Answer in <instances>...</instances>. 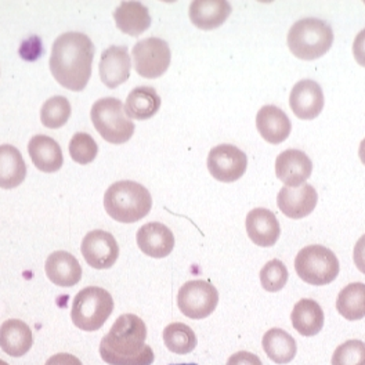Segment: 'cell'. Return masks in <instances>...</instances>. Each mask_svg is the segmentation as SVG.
Segmentation results:
<instances>
[{"label": "cell", "mask_w": 365, "mask_h": 365, "mask_svg": "<svg viewBox=\"0 0 365 365\" xmlns=\"http://www.w3.org/2000/svg\"><path fill=\"white\" fill-rule=\"evenodd\" d=\"M262 344L267 357L275 364H288L297 356V341L281 328L269 329L263 336Z\"/></svg>", "instance_id": "27"}, {"label": "cell", "mask_w": 365, "mask_h": 365, "mask_svg": "<svg viewBox=\"0 0 365 365\" xmlns=\"http://www.w3.org/2000/svg\"><path fill=\"white\" fill-rule=\"evenodd\" d=\"M288 277H289V273H288L287 266L278 259L270 260L260 270V282H262V287L267 292L281 291L287 285Z\"/></svg>", "instance_id": "32"}, {"label": "cell", "mask_w": 365, "mask_h": 365, "mask_svg": "<svg viewBox=\"0 0 365 365\" xmlns=\"http://www.w3.org/2000/svg\"><path fill=\"white\" fill-rule=\"evenodd\" d=\"M353 259H354V264L356 267L365 274V234L357 241L356 247H354V253H353Z\"/></svg>", "instance_id": "37"}, {"label": "cell", "mask_w": 365, "mask_h": 365, "mask_svg": "<svg viewBox=\"0 0 365 365\" xmlns=\"http://www.w3.org/2000/svg\"><path fill=\"white\" fill-rule=\"evenodd\" d=\"M332 365H365V343L351 339L336 347Z\"/></svg>", "instance_id": "33"}, {"label": "cell", "mask_w": 365, "mask_h": 365, "mask_svg": "<svg viewBox=\"0 0 365 365\" xmlns=\"http://www.w3.org/2000/svg\"><path fill=\"white\" fill-rule=\"evenodd\" d=\"M160 97L154 88L138 86L129 93L125 103V114L129 119L145 120L160 111Z\"/></svg>", "instance_id": "26"}, {"label": "cell", "mask_w": 365, "mask_h": 365, "mask_svg": "<svg viewBox=\"0 0 365 365\" xmlns=\"http://www.w3.org/2000/svg\"><path fill=\"white\" fill-rule=\"evenodd\" d=\"M226 365H263L262 360L250 351H237L227 360Z\"/></svg>", "instance_id": "34"}, {"label": "cell", "mask_w": 365, "mask_h": 365, "mask_svg": "<svg viewBox=\"0 0 365 365\" xmlns=\"http://www.w3.org/2000/svg\"><path fill=\"white\" fill-rule=\"evenodd\" d=\"M81 251L91 267L107 270L111 269L118 260L119 245L111 232L93 230L85 235Z\"/></svg>", "instance_id": "11"}, {"label": "cell", "mask_w": 365, "mask_h": 365, "mask_svg": "<svg viewBox=\"0 0 365 365\" xmlns=\"http://www.w3.org/2000/svg\"><path fill=\"white\" fill-rule=\"evenodd\" d=\"M137 245L144 255L162 259L169 256L173 251L175 235L170 228L162 223H147L137 231Z\"/></svg>", "instance_id": "16"}, {"label": "cell", "mask_w": 365, "mask_h": 365, "mask_svg": "<svg viewBox=\"0 0 365 365\" xmlns=\"http://www.w3.org/2000/svg\"><path fill=\"white\" fill-rule=\"evenodd\" d=\"M91 118L96 130L111 144L128 143L135 133V123L125 114V106L115 97L97 100L91 107Z\"/></svg>", "instance_id": "6"}, {"label": "cell", "mask_w": 365, "mask_h": 365, "mask_svg": "<svg viewBox=\"0 0 365 365\" xmlns=\"http://www.w3.org/2000/svg\"><path fill=\"white\" fill-rule=\"evenodd\" d=\"M26 178V165L21 153L10 144L0 145V188L19 187Z\"/></svg>", "instance_id": "24"}, {"label": "cell", "mask_w": 365, "mask_h": 365, "mask_svg": "<svg viewBox=\"0 0 365 365\" xmlns=\"http://www.w3.org/2000/svg\"><path fill=\"white\" fill-rule=\"evenodd\" d=\"M93 58L94 45L86 34L66 32L53 45L50 71L63 88L82 91L91 79Z\"/></svg>", "instance_id": "1"}, {"label": "cell", "mask_w": 365, "mask_h": 365, "mask_svg": "<svg viewBox=\"0 0 365 365\" xmlns=\"http://www.w3.org/2000/svg\"><path fill=\"white\" fill-rule=\"evenodd\" d=\"M295 270L302 281L322 287L338 277L339 260L334 252L322 245H309L297 253Z\"/></svg>", "instance_id": "7"}, {"label": "cell", "mask_w": 365, "mask_h": 365, "mask_svg": "<svg viewBox=\"0 0 365 365\" xmlns=\"http://www.w3.org/2000/svg\"><path fill=\"white\" fill-rule=\"evenodd\" d=\"M313 163L303 151L287 150L282 151L275 160L277 178L287 187H299L312 176Z\"/></svg>", "instance_id": "14"}, {"label": "cell", "mask_w": 365, "mask_h": 365, "mask_svg": "<svg viewBox=\"0 0 365 365\" xmlns=\"http://www.w3.org/2000/svg\"><path fill=\"white\" fill-rule=\"evenodd\" d=\"M319 202V194L310 184H302L299 187L284 185L277 197V205L279 210L289 219H303L316 209Z\"/></svg>", "instance_id": "12"}, {"label": "cell", "mask_w": 365, "mask_h": 365, "mask_svg": "<svg viewBox=\"0 0 365 365\" xmlns=\"http://www.w3.org/2000/svg\"><path fill=\"white\" fill-rule=\"evenodd\" d=\"M163 342L175 354H188L197 347L195 332L182 322L169 324L163 329Z\"/></svg>", "instance_id": "29"}, {"label": "cell", "mask_w": 365, "mask_h": 365, "mask_svg": "<svg viewBox=\"0 0 365 365\" xmlns=\"http://www.w3.org/2000/svg\"><path fill=\"white\" fill-rule=\"evenodd\" d=\"M145 339L144 321L136 314H123L101 339L100 356L108 365H151L155 356Z\"/></svg>", "instance_id": "2"}, {"label": "cell", "mask_w": 365, "mask_h": 365, "mask_svg": "<svg viewBox=\"0 0 365 365\" xmlns=\"http://www.w3.org/2000/svg\"><path fill=\"white\" fill-rule=\"evenodd\" d=\"M71 104L63 96H54L46 100L41 110V120L48 129H60L68 122Z\"/></svg>", "instance_id": "30"}, {"label": "cell", "mask_w": 365, "mask_h": 365, "mask_svg": "<svg viewBox=\"0 0 365 365\" xmlns=\"http://www.w3.org/2000/svg\"><path fill=\"white\" fill-rule=\"evenodd\" d=\"M28 153L34 165L45 173H54L64 165L61 147L51 137L45 135L32 137L28 144Z\"/></svg>", "instance_id": "21"}, {"label": "cell", "mask_w": 365, "mask_h": 365, "mask_svg": "<svg viewBox=\"0 0 365 365\" xmlns=\"http://www.w3.org/2000/svg\"><path fill=\"white\" fill-rule=\"evenodd\" d=\"M104 207L119 223H136L150 213L153 198L140 182L122 180L114 182L106 191Z\"/></svg>", "instance_id": "3"}, {"label": "cell", "mask_w": 365, "mask_h": 365, "mask_svg": "<svg viewBox=\"0 0 365 365\" xmlns=\"http://www.w3.org/2000/svg\"><path fill=\"white\" fill-rule=\"evenodd\" d=\"M98 145L89 133H75L69 141V155L76 163L88 165L96 160Z\"/></svg>", "instance_id": "31"}, {"label": "cell", "mask_w": 365, "mask_h": 365, "mask_svg": "<svg viewBox=\"0 0 365 365\" xmlns=\"http://www.w3.org/2000/svg\"><path fill=\"white\" fill-rule=\"evenodd\" d=\"M47 278L57 287L71 288L82 278V267L78 259L69 252H53L45 264Z\"/></svg>", "instance_id": "18"}, {"label": "cell", "mask_w": 365, "mask_h": 365, "mask_svg": "<svg viewBox=\"0 0 365 365\" xmlns=\"http://www.w3.org/2000/svg\"><path fill=\"white\" fill-rule=\"evenodd\" d=\"M289 106L300 119L312 120L317 118L324 108V93L321 86L312 79L297 82L291 91Z\"/></svg>", "instance_id": "15"}, {"label": "cell", "mask_w": 365, "mask_h": 365, "mask_svg": "<svg viewBox=\"0 0 365 365\" xmlns=\"http://www.w3.org/2000/svg\"><path fill=\"white\" fill-rule=\"evenodd\" d=\"M336 310L347 321L365 317V284L353 282L344 287L336 299Z\"/></svg>", "instance_id": "28"}, {"label": "cell", "mask_w": 365, "mask_h": 365, "mask_svg": "<svg viewBox=\"0 0 365 365\" xmlns=\"http://www.w3.org/2000/svg\"><path fill=\"white\" fill-rule=\"evenodd\" d=\"M353 54L356 61L365 68V29H363L354 39Z\"/></svg>", "instance_id": "35"}, {"label": "cell", "mask_w": 365, "mask_h": 365, "mask_svg": "<svg viewBox=\"0 0 365 365\" xmlns=\"http://www.w3.org/2000/svg\"><path fill=\"white\" fill-rule=\"evenodd\" d=\"M172 365H197V364H172Z\"/></svg>", "instance_id": "40"}, {"label": "cell", "mask_w": 365, "mask_h": 365, "mask_svg": "<svg viewBox=\"0 0 365 365\" xmlns=\"http://www.w3.org/2000/svg\"><path fill=\"white\" fill-rule=\"evenodd\" d=\"M359 155H360V160L365 165V138L361 141L360 144V148H359Z\"/></svg>", "instance_id": "38"}, {"label": "cell", "mask_w": 365, "mask_h": 365, "mask_svg": "<svg viewBox=\"0 0 365 365\" xmlns=\"http://www.w3.org/2000/svg\"><path fill=\"white\" fill-rule=\"evenodd\" d=\"M256 128L267 143L279 144L291 135L292 123L281 108L275 106H264L256 115Z\"/></svg>", "instance_id": "19"}, {"label": "cell", "mask_w": 365, "mask_h": 365, "mask_svg": "<svg viewBox=\"0 0 365 365\" xmlns=\"http://www.w3.org/2000/svg\"><path fill=\"white\" fill-rule=\"evenodd\" d=\"M132 56L137 73L147 79L162 76L169 68L172 60L170 47L160 38H147L137 42L132 50Z\"/></svg>", "instance_id": "9"}, {"label": "cell", "mask_w": 365, "mask_h": 365, "mask_svg": "<svg viewBox=\"0 0 365 365\" xmlns=\"http://www.w3.org/2000/svg\"><path fill=\"white\" fill-rule=\"evenodd\" d=\"M100 78L108 89H115L130 78L132 61L126 46H111L106 48L100 60Z\"/></svg>", "instance_id": "13"}, {"label": "cell", "mask_w": 365, "mask_h": 365, "mask_svg": "<svg viewBox=\"0 0 365 365\" xmlns=\"http://www.w3.org/2000/svg\"><path fill=\"white\" fill-rule=\"evenodd\" d=\"M0 365H9L6 361H3V360H0Z\"/></svg>", "instance_id": "39"}, {"label": "cell", "mask_w": 365, "mask_h": 365, "mask_svg": "<svg viewBox=\"0 0 365 365\" xmlns=\"http://www.w3.org/2000/svg\"><path fill=\"white\" fill-rule=\"evenodd\" d=\"M116 26L126 35L140 36L151 25L148 9L140 1H122L114 11Z\"/></svg>", "instance_id": "23"}, {"label": "cell", "mask_w": 365, "mask_h": 365, "mask_svg": "<svg viewBox=\"0 0 365 365\" xmlns=\"http://www.w3.org/2000/svg\"><path fill=\"white\" fill-rule=\"evenodd\" d=\"M232 11L227 0H194L190 4L188 16L197 28L210 31L226 23Z\"/></svg>", "instance_id": "20"}, {"label": "cell", "mask_w": 365, "mask_h": 365, "mask_svg": "<svg viewBox=\"0 0 365 365\" xmlns=\"http://www.w3.org/2000/svg\"><path fill=\"white\" fill-rule=\"evenodd\" d=\"M114 312V299L98 287L82 289L72 302L71 319L76 328L94 332L100 329Z\"/></svg>", "instance_id": "5"}, {"label": "cell", "mask_w": 365, "mask_h": 365, "mask_svg": "<svg viewBox=\"0 0 365 365\" xmlns=\"http://www.w3.org/2000/svg\"><path fill=\"white\" fill-rule=\"evenodd\" d=\"M245 227L252 242L262 248H269L277 244L281 227L272 210L256 207L251 210L245 220Z\"/></svg>", "instance_id": "17"}, {"label": "cell", "mask_w": 365, "mask_h": 365, "mask_svg": "<svg viewBox=\"0 0 365 365\" xmlns=\"http://www.w3.org/2000/svg\"><path fill=\"white\" fill-rule=\"evenodd\" d=\"M288 47L300 60L312 61L322 57L334 43L331 25L319 19H303L288 32Z\"/></svg>", "instance_id": "4"}, {"label": "cell", "mask_w": 365, "mask_h": 365, "mask_svg": "<svg viewBox=\"0 0 365 365\" xmlns=\"http://www.w3.org/2000/svg\"><path fill=\"white\" fill-rule=\"evenodd\" d=\"M34 343L31 328L21 319H7L0 327V349L11 357H23Z\"/></svg>", "instance_id": "22"}, {"label": "cell", "mask_w": 365, "mask_h": 365, "mask_svg": "<svg viewBox=\"0 0 365 365\" xmlns=\"http://www.w3.org/2000/svg\"><path fill=\"white\" fill-rule=\"evenodd\" d=\"M219 292L204 279H192L182 285L178 294V306L185 317L202 319L209 317L217 307Z\"/></svg>", "instance_id": "8"}, {"label": "cell", "mask_w": 365, "mask_h": 365, "mask_svg": "<svg viewBox=\"0 0 365 365\" xmlns=\"http://www.w3.org/2000/svg\"><path fill=\"white\" fill-rule=\"evenodd\" d=\"M45 365H83L78 357L68 353H58L50 357Z\"/></svg>", "instance_id": "36"}, {"label": "cell", "mask_w": 365, "mask_h": 365, "mask_svg": "<svg viewBox=\"0 0 365 365\" xmlns=\"http://www.w3.org/2000/svg\"><path fill=\"white\" fill-rule=\"evenodd\" d=\"M291 319L302 336H314L324 327V312L316 300L300 299L292 310Z\"/></svg>", "instance_id": "25"}, {"label": "cell", "mask_w": 365, "mask_h": 365, "mask_svg": "<svg viewBox=\"0 0 365 365\" xmlns=\"http://www.w3.org/2000/svg\"><path fill=\"white\" fill-rule=\"evenodd\" d=\"M248 158L244 151L232 144H220L210 150L207 155V169L216 180L237 182L247 170Z\"/></svg>", "instance_id": "10"}]
</instances>
